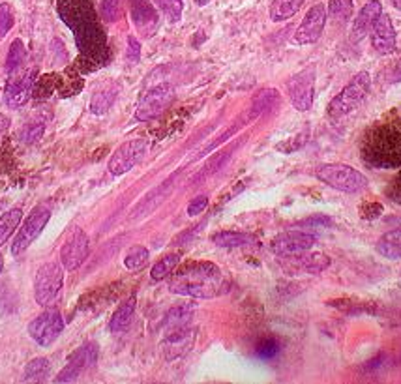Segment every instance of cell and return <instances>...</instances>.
I'll return each instance as SVG.
<instances>
[{
  "label": "cell",
  "instance_id": "cell-1",
  "mask_svg": "<svg viewBox=\"0 0 401 384\" xmlns=\"http://www.w3.org/2000/svg\"><path fill=\"white\" fill-rule=\"evenodd\" d=\"M59 13L62 21L74 30L75 43L83 59L102 62L107 40L91 0H59Z\"/></svg>",
  "mask_w": 401,
  "mask_h": 384
},
{
  "label": "cell",
  "instance_id": "cell-2",
  "mask_svg": "<svg viewBox=\"0 0 401 384\" xmlns=\"http://www.w3.org/2000/svg\"><path fill=\"white\" fill-rule=\"evenodd\" d=\"M169 291L187 298H214L225 291V278L214 262H187L173 272Z\"/></svg>",
  "mask_w": 401,
  "mask_h": 384
},
{
  "label": "cell",
  "instance_id": "cell-3",
  "mask_svg": "<svg viewBox=\"0 0 401 384\" xmlns=\"http://www.w3.org/2000/svg\"><path fill=\"white\" fill-rule=\"evenodd\" d=\"M315 176L322 184L343 193H359L368 187V178L345 163H322L315 169Z\"/></svg>",
  "mask_w": 401,
  "mask_h": 384
},
{
  "label": "cell",
  "instance_id": "cell-4",
  "mask_svg": "<svg viewBox=\"0 0 401 384\" xmlns=\"http://www.w3.org/2000/svg\"><path fill=\"white\" fill-rule=\"evenodd\" d=\"M369 88H371V77L368 71H360L349 81L347 86L337 94L328 105V115L332 118H342L354 111L360 103L364 102V98L368 96Z\"/></svg>",
  "mask_w": 401,
  "mask_h": 384
},
{
  "label": "cell",
  "instance_id": "cell-5",
  "mask_svg": "<svg viewBox=\"0 0 401 384\" xmlns=\"http://www.w3.org/2000/svg\"><path fill=\"white\" fill-rule=\"evenodd\" d=\"M64 285V267L59 262H45L36 272L34 279V296L37 306L51 308L59 300L60 291Z\"/></svg>",
  "mask_w": 401,
  "mask_h": 384
},
{
  "label": "cell",
  "instance_id": "cell-6",
  "mask_svg": "<svg viewBox=\"0 0 401 384\" xmlns=\"http://www.w3.org/2000/svg\"><path fill=\"white\" fill-rule=\"evenodd\" d=\"M49 219H51V209L49 206H45V204L34 206L30 216L23 221L21 229H19L16 240L11 244V253L16 257L23 255L36 242L37 236L42 235L43 229L47 227Z\"/></svg>",
  "mask_w": 401,
  "mask_h": 384
},
{
  "label": "cell",
  "instance_id": "cell-7",
  "mask_svg": "<svg viewBox=\"0 0 401 384\" xmlns=\"http://www.w3.org/2000/svg\"><path fill=\"white\" fill-rule=\"evenodd\" d=\"M173 100H175V88L169 83H163V85L150 88L145 96L141 98L139 103H137L135 120H139V122L154 120V118H158L169 109Z\"/></svg>",
  "mask_w": 401,
  "mask_h": 384
},
{
  "label": "cell",
  "instance_id": "cell-8",
  "mask_svg": "<svg viewBox=\"0 0 401 384\" xmlns=\"http://www.w3.org/2000/svg\"><path fill=\"white\" fill-rule=\"evenodd\" d=\"M62 332H64V319L59 310H45L28 325V336L33 337L40 347L53 345Z\"/></svg>",
  "mask_w": 401,
  "mask_h": 384
},
{
  "label": "cell",
  "instance_id": "cell-9",
  "mask_svg": "<svg viewBox=\"0 0 401 384\" xmlns=\"http://www.w3.org/2000/svg\"><path fill=\"white\" fill-rule=\"evenodd\" d=\"M287 92L296 111H310L313 105V96H315V68L311 66L294 74L287 81Z\"/></svg>",
  "mask_w": 401,
  "mask_h": 384
},
{
  "label": "cell",
  "instance_id": "cell-10",
  "mask_svg": "<svg viewBox=\"0 0 401 384\" xmlns=\"http://www.w3.org/2000/svg\"><path fill=\"white\" fill-rule=\"evenodd\" d=\"M149 143L145 139H134L128 143L120 144L112 152L111 160L107 163V169L112 176H122L129 173L137 163H139L146 154Z\"/></svg>",
  "mask_w": 401,
  "mask_h": 384
},
{
  "label": "cell",
  "instance_id": "cell-11",
  "mask_svg": "<svg viewBox=\"0 0 401 384\" xmlns=\"http://www.w3.org/2000/svg\"><path fill=\"white\" fill-rule=\"evenodd\" d=\"M98 360V345L96 343H85L68 358V363L60 371L54 383H75L81 375L96 363Z\"/></svg>",
  "mask_w": 401,
  "mask_h": 384
},
{
  "label": "cell",
  "instance_id": "cell-12",
  "mask_svg": "<svg viewBox=\"0 0 401 384\" xmlns=\"http://www.w3.org/2000/svg\"><path fill=\"white\" fill-rule=\"evenodd\" d=\"M317 238L304 231H285L272 240V251L279 257H298L315 245Z\"/></svg>",
  "mask_w": 401,
  "mask_h": 384
},
{
  "label": "cell",
  "instance_id": "cell-13",
  "mask_svg": "<svg viewBox=\"0 0 401 384\" xmlns=\"http://www.w3.org/2000/svg\"><path fill=\"white\" fill-rule=\"evenodd\" d=\"M327 8L322 4H315L310 8L306 17L300 23L298 30L294 33V43L298 45H308V43H315L322 36L325 25H327Z\"/></svg>",
  "mask_w": 401,
  "mask_h": 384
},
{
  "label": "cell",
  "instance_id": "cell-14",
  "mask_svg": "<svg viewBox=\"0 0 401 384\" xmlns=\"http://www.w3.org/2000/svg\"><path fill=\"white\" fill-rule=\"evenodd\" d=\"M88 236L81 229H75L74 235L64 242L60 250V262L68 272H75L88 257Z\"/></svg>",
  "mask_w": 401,
  "mask_h": 384
},
{
  "label": "cell",
  "instance_id": "cell-15",
  "mask_svg": "<svg viewBox=\"0 0 401 384\" xmlns=\"http://www.w3.org/2000/svg\"><path fill=\"white\" fill-rule=\"evenodd\" d=\"M34 81H36V70L27 71L21 77H11L6 85L4 102L11 109H19L30 100L34 92Z\"/></svg>",
  "mask_w": 401,
  "mask_h": 384
},
{
  "label": "cell",
  "instance_id": "cell-16",
  "mask_svg": "<svg viewBox=\"0 0 401 384\" xmlns=\"http://www.w3.org/2000/svg\"><path fill=\"white\" fill-rule=\"evenodd\" d=\"M371 45L379 54L386 57L396 51V30L392 25L390 16L380 13L371 28Z\"/></svg>",
  "mask_w": 401,
  "mask_h": 384
},
{
  "label": "cell",
  "instance_id": "cell-17",
  "mask_svg": "<svg viewBox=\"0 0 401 384\" xmlns=\"http://www.w3.org/2000/svg\"><path fill=\"white\" fill-rule=\"evenodd\" d=\"M193 339H195V332L190 328V325L175 328V330H167V336L163 339V352H165L167 360L182 356L184 352L192 349Z\"/></svg>",
  "mask_w": 401,
  "mask_h": 384
},
{
  "label": "cell",
  "instance_id": "cell-18",
  "mask_svg": "<svg viewBox=\"0 0 401 384\" xmlns=\"http://www.w3.org/2000/svg\"><path fill=\"white\" fill-rule=\"evenodd\" d=\"M380 13H383V4L379 0H371L359 11V16L354 17L353 23V36H351L353 42H360L368 34H371V28H373L375 21L379 19Z\"/></svg>",
  "mask_w": 401,
  "mask_h": 384
},
{
  "label": "cell",
  "instance_id": "cell-19",
  "mask_svg": "<svg viewBox=\"0 0 401 384\" xmlns=\"http://www.w3.org/2000/svg\"><path fill=\"white\" fill-rule=\"evenodd\" d=\"M132 21L141 33L150 36L158 27V13L149 0H132Z\"/></svg>",
  "mask_w": 401,
  "mask_h": 384
},
{
  "label": "cell",
  "instance_id": "cell-20",
  "mask_svg": "<svg viewBox=\"0 0 401 384\" xmlns=\"http://www.w3.org/2000/svg\"><path fill=\"white\" fill-rule=\"evenodd\" d=\"M377 253L388 261L401 259V229H394L380 236L377 242Z\"/></svg>",
  "mask_w": 401,
  "mask_h": 384
},
{
  "label": "cell",
  "instance_id": "cell-21",
  "mask_svg": "<svg viewBox=\"0 0 401 384\" xmlns=\"http://www.w3.org/2000/svg\"><path fill=\"white\" fill-rule=\"evenodd\" d=\"M135 313V296L132 298L124 300L122 304L118 306V310L115 311V315L111 317V322H109V330L112 334H120L129 326L132 322V317Z\"/></svg>",
  "mask_w": 401,
  "mask_h": 384
},
{
  "label": "cell",
  "instance_id": "cell-22",
  "mask_svg": "<svg viewBox=\"0 0 401 384\" xmlns=\"http://www.w3.org/2000/svg\"><path fill=\"white\" fill-rule=\"evenodd\" d=\"M212 242L219 248H242V245L255 244L257 238L250 233H238V231H221L212 236Z\"/></svg>",
  "mask_w": 401,
  "mask_h": 384
},
{
  "label": "cell",
  "instance_id": "cell-23",
  "mask_svg": "<svg viewBox=\"0 0 401 384\" xmlns=\"http://www.w3.org/2000/svg\"><path fill=\"white\" fill-rule=\"evenodd\" d=\"M23 218V209L21 206H13L8 212L0 216V248L10 240V236L16 233Z\"/></svg>",
  "mask_w": 401,
  "mask_h": 384
},
{
  "label": "cell",
  "instance_id": "cell-24",
  "mask_svg": "<svg viewBox=\"0 0 401 384\" xmlns=\"http://www.w3.org/2000/svg\"><path fill=\"white\" fill-rule=\"evenodd\" d=\"M51 375V362L47 358H34L33 362L27 363L23 380L25 383H45Z\"/></svg>",
  "mask_w": 401,
  "mask_h": 384
},
{
  "label": "cell",
  "instance_id": "cell-25",
  "mask_svg": "<svg viewBox=\"0 0 401 384\" xmlns=\"http://www.w3.org/2000/svg\"><path fill=\"white\" fill-rule=\"evenodd\" d=\"M306 0H274L270 6V19L274 23L287 21L302 8Z\"/></svg>",
  "mask_w": 401,
  "mask_h": 384
},
{
  "label": "cell",
  "instance_id": "cell-26",
  "mask_svg": "<svg viewBox=\"0 0 401 384\" xmlns=\"http://www.w3.org/2000/svg\"><path fill=\"white\" fill-rule=\"evenodd\" d=\"M117 86H111V88H105V91H98L91 100V111L94 115H105L115 103V100H117Z\"/></svg>",
  "mask_w": 401,
  "mask_h": 384
},
{
  "label": "cell",
  "instance_id": "cell-27",
  "mask_svg": "<svg viewBox=\"0 0 401 384\" xmlns=\"http://www.w3.org/2000/svg\"><path fill=\"white\" fill-rule=\"evenodd\" d=\"M178 262H180V255H178V253L161 257L160 261L156 262L152 270H150V278L154 279V281H161V279L169 278V276L175 272V268L178 267Z\"/></svg>",
  "mask_w": 401,
  "mask_h": 384
},
{
  "label": "cell",
  "instance_id": "cell-28",
  "mask_svg": "<svg viewBox=\"0 0 401 384\" xmlns=\"http://www.w3.org/2000/svg\"><path fill=\"white\" fill-rule=\"evenodd\" d=\"M193 306H177L169 310L165 315V328L167 330H175V328H182L190 325V317H192Z\"/></svg>",
  "mask_w": 401,
  "mask_h": 384
},
{
  "label": "cell",
  "instance_id": "cell-29",
  "mask_svg": "<svg viewBox=\"0 0 401 384\" xmlns=\"http://www.w3.org/2000/svg\"><path fill=\"white\" fill-rule=\"evenodd\" d=\"M25 59H27L25 43H23L21 40H13L10 45V51H8V59H6V71H8V74H16L23 66Z\"/></svg>",
  "mask_w": 401,
  "mask_h": 384
},
{
  "label": "cell",
  "instance_id": "cell-30",
  "mask_svg": "<svg viewBox=\"0 0 401 384\" xmlns=\"http://www.w3.org/2000/svg\"><path fill=\"white\" fill-rule=\"evenodd\" d=\"M327 13L330 16L332 21H349V17L353 16V0H330Z\"/></svg>",
  "mask_w": 401,
  "mask_h": 384
},
{
  "label": "cell",
  "instance_id": "cell-31",
  "mask_svg": "<svg viewBox=\"0 0 401 384\" xmlns=\"http://www.w3.org/2000/svg\"><path fill=\"white\" fill-rule=\"evenodd\" d=\"M328 264H330V259L327 255H322V253H311V255H304L302 253V257H300V267H302L304 272L319 274L325 268H328Z\"/></svg>",
  "mask_w": 401,
  "mask_h": 384
},
{
  "label": "cell",
  "instance_id": "cell-32",
  "mask_svg": "<svg viewBox=\"0 0 401 384\" xmlns=\"http://www.w3.org/2000/svg\"><path fill=\"white\" fill-rule=\"evenodd\" d=\"M149 257L150 253L145 245H134V248H129V251L124 257V264L128 270H139V268L145 267Z\"/></svg>",
  "mask_w": 401,
  "mask_h": 384
},
{
  "label": "cell",
  "instance_id": "cell-33",
  "mask_svg": "<svg viewBox=\"0 0 401 384\" xmlns=\"http://www.w3.org/2000/svg\"><path fill=\"white\" fill-rule=\"evenodd\" d=\"M154 4L161 10V13L171 23H178L182 17L184 0H154Z\"/></svg>",
  "mask_w": 401,
  "mask_h": 384
},
{
  "label": "cell",
  "instance_id": "cell-34",
  "mask_svg": "<svg viewBox=\"0 0 401 384\" xmlns=\"http://www.w3.org/2000/svg\"><path fill=\"white\" fill-rule=\"evenodd\" d=\"M122 16V0H102V19L105 23H115Z\"/></svg>",
  "mask_w": 401,
  "mask_h": 384
},
{
  "label": "cell",
  "instance_id": "cell-35",
  "mask_svg": "<svg viewBox=\"0 0 401 384\" xmlns=\"http://www.w3.org/2000/svg\"><path fill=\"white\" fill-rule=\"evenodd\" d=\"M43 132H45V124H43V122H30L21 129V134H19V139H21L25 144H33V143H36V141H40V137L43 135Z\"/></svg>",
  "mask_w": 401,
  "mask_h": 384
},
{
  "label": "cell",
  "instance_id": "cell-36",
  "mask_svg": "<svg viewBox=\"0 0 401 384\" xmlns=\"http://www.w3.org/2000/svg\"><path fill=\"white\" fill-rule=\"evenodd\" d=\"M279 351H281L279 343L276 342L274 337H268V339L259 343V347H257V356L261 358V360H272V358L278 356Z\"/></svg>",
  "mask_w": 401,
  "mask_h": 384
},
{
  "label": "cell",
  "instance_id": "cell-37",
  "mask_svg": "<svg viewBox=\"0 0 401 384\" xmlns=\"http://www.w3.org/2000/svg\"><path fill=\"white\" fill-rule=\"evenodd\" d=\"M13 23H16V16H13L11 6L6 4V2L0 4V40L6 37V34L13 28Z\"/></svg>",
  "mask_w": 401,
  "mask_h": 384
},
{
  "label": "cell",
  "instance_id": "cell-38",
  "mask_svg": "<svg viewBox=\"0 0 401 384\" xmlns=\"http://www.w3.org/2000/svg\"><path fill=\"white\" fill-rule=\"evenodd\" d=\"M126 57H128L129 64H137L141 60V43L135 36L128 37V53H126Z\"/></svg>",
  "mask_w": 401,
  "mask_h": 384
},
{
  "label": "cell",
  "instance_id": "cell-39",
  "mask_svg": "<svg viewBox=\"0 0 401 384\" xmlns=\"http://www.w3.org/2000/svg\"><path fill=\"white\" fill-rule=\"evenodd\" d=\"M209 206V197L207 195H199L192 201V203L187 204V216H199L201 212H204V209Z\"/></svg>",
  "mask_w": 401,
  "mask_h": 384
},
{
  "label": "cell",
  "instance_id": "cell-40",
  "mask_svg": "<svg viewBox=\"0 0 401 384\" xmlns=\"http://www.w3.org/2000/svg\"><path fill=\"white\" fill-rule=\"evenodd\" d=\"M10 118L6 117V115H0V135L6 134L8 132V128H10Z\"/></svg>",
  "mask_w": 401,
  "mask_h": 384
},
{
  "label": "cell",
  "instance_id": "cell-41",
  "mask_svg": "<svg viewBox=\"0 0 401 384\" xmlns=\"http://www.w3.org/2000/svg\"><path fill=\"white\" fill-rule=\"evenodd\" d=\"M397 81H401V60L394 68V74H392V83H397Z\"/></svg>",
  "mask_w": 401,
  "mask_h": 384
},
{
  "label": "cell",
  "instance_id": "cell-42",
  "mask_svg": "<svg viewBox=\"0 0 401 384\" xmlns=\"http://www.w3.org/2000/svg\"><path fill=\"white\" fill-rule=\"evenodd\" d=\"M390 4L396 8V10L401 11V0H390Z\"/></svg>",
  "mask_w": 401,
  "mask_h": 384
},
{
  "label": "cell",
  "instance_id": "cell-43",
  "mask_svg": "<svg viewBox=\"0 0 401 384\" xmlns=\"http://www.w3.org/2000/svg\"><path fill=\"white\" fill-rule=\"evenodd\" d=\"M195 2H197L199 6H207L210 2V0H195Z\"/></svg>",
  "mask_w": 401,
  "mask_h": 384
},
{
  "label": "cell",
  "instance_id": "cell-44",
  "mask_svg": "<svg viewBox=\"0 0 401 384\" xmlns=\"http://www.w3.org/2000/svg\"><path fill=\"white\" fill-rule=\"evenodd\" d=\"M2 268H4V259H2V255H0V272H2Z\"/></svg>",
  "mask_w": 401,
  "mask_h": 384
},
{
  "label": "cell",
  "instance_id": "cell-45",
  "mask_svg": "<svg viewBox=\"0 0 401 384\" xmlns=\"http://www.w3.org/2000/svg\"><path fill=\"white\" fill-rule=\"evenodd\" d=\"M0 210H2V204H0Z\"/></svg>",
  "mask_w": 401,
  "mask_h": 384
}]
</instances>
